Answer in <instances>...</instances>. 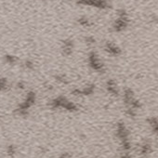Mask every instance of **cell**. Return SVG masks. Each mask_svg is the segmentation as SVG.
I'll use <instances>...</instances> for the list:
<instances>
[{"instance_id": "277c9868", "label": "cell", "mask_w": 158, "mask_h": 158, "mask_svg": "<svg viewBox=\"0 0 158 158\" xmlns=\"http://www.w3.org/2000/svg\"><path fill=\"white\" fill-rule=\"evenodd\" d=\"M35 93L30 91L26 95V98L23 100V102H22L16 109V113L19 116H27L29 109L35 104Z\"/></svg>"}, {"instance_id": "9c48e42d", "label": "cell", "mask_w": 158, "mask_h": 158, "mask_svg": "<svg viewBox=\"0 0 158 158\" xmlns=\"http://www.w3.org/2000/svg\"><path fill=\"white\" fill-rule=\"evenodd\" d=\"M104 50L112 56H119L121 54L120 47L112 42H106V44L104 45Z\"/></svg>"}, {"instance_id": "44dd1931", "label": "cell", "mask_w": 158, "mask_h": 158, "mask_svg": "<svg viewBox=\"0 0 158 158\" xmlns=\"http://www.w3.org/2000/svg\"><path fill=\"white\" fill-rule=\"evenodd\" d=\"M120 158H131V155L129 154V152H123Z\"/></svg>"}, {"instance_id": "30bf717a", "label": "cell", "mask_w": 158, "mask_h": 158, "mask_svg": "<svg viewBox=\"0 0 158 158\" xmlns=\"http://www.w3.org/2000/svg\"><path fill=\"white\" fill-rule=\"evenodd\" d=\"M105 88H106V90L107 92L113 96V97H117L119 95V90H118V88H117V85L116 83L114 82V80L113 79H109L107 82H106V85H105Z\"/></svg>"}, {"instance_id": "4fadbf2b", "label": "cell", "mask_w": 158, "mask_h": 158, "mask_svg": "<svg viewBox=\"0 0 158 158\" xmlns=\"http://www.w3.org/2000/svg\"><path fill=\"white\" fill-rule=\"evenodd\" d=\"M148 124L152 129V131L154 132L155 135L158 136V118L156 117H150L148 118Z\"/></svg>"}, {"instance_id": "7c38bea8", "label": "cell", "mask_w": 158, "mask_h": 158, "mask_svg": "<svg viewBox=\"0 0 158 158\" xmlns=\"http://www.w3.org/2000/svg\"><path fill=\"white\" fill-rule=\"evenodd\" d=\"M152 144L151 142L149 141H145L143 142L142 144L140 146V155H142V156H145V155H148L152 152Z\"/></svg>"}, {"instance_id": "603a6c76", "label": "cell", "mask_w": 158, "mask_h": 158, "mask_svg": "<svg viewBox=\"0 0 158 158\" xmlns=\"http://www.w3.org/2000/svg\"><path fill=\"white\" fill-rule=\"evenodd\" d=\"M82 158H90V157H82Z\"/></svg>"}, {"instance_id": "6da1fadb", "label": "cell", "mask_w": 158, "mask_h": 158, "mask_svg": "<svg viewBox=\"0 0 158 158\" xmlns=\"http://www.w3.org/2000/svg\"><path fill=\"white\" fill-rule=\"evenodd\" d=\"M123 100L127 106V114L129 117L134 118L137 116V111L141 108V102L136 99L135 94L131 88H126L124 90Z\"/></svg>"}, {"instance_id": "8992f818", "label": "cell", "mask_w": 158, "mask_h": 158, "mask_svg": "<svg viewBox=\"0 0 158 158\" xmlns=\"http://www.w3.org/2000/svg\"><path fill=\"white\" fill-rule=\"evenodd\" d=\"M128 24L127 14L125 10H120L118 14V18L114 22L113 25V29L116 32H122L126 29Z\"/></svg>"}, {"instance_id": "e0dca14e", "label": "cell", "mask_w": 158, "mask_h": 158, "mask_svg": "<svg viewBox=\"0 0 158 158\" xmlns=\"http://www.w3.org/2000/svg\"><path fill=\"white\" fill-rule=\"evenodd\" d=\"M56 80L58 81L61 84H67L68 83V79L66 78V76H64L63 74H59L56 76Z\"/></svg>"}, {"instance_id": "7402d4cb", "label": "cell", "mask_w": 158, "mask_h": 158, "mask_svg": "<svg viewBox=\"0 0 158 158\" xmlns=\"http://www.w3.org/2000/svg\"><path fill=\"white\" fill-rule=\"evenodd\" d=\"M59 158H72V157H71L70 154H68V152H63V154H61L60 155Z\"/></svg>"}, {"instance_id": "ba28073f", "label": "cell", "mask_w": 158, "mask_h": 158, "mask_svg": "<svg viewBox=\"0 0 158 158\" xmlns=\"http://www.w3.org/2000/svg\"><path fill=\"white\" fill-rule=\"evenodd\" d=\"M96 86L94 84H88L82 88H74L72 90V94L74 96H89L95 92Z\"/></svg>"}, {"instance_id": "ac0fdd59", "label": "cell", "mask_w": 158, "mask_h": 158, "mask_svg": "<svg viewBox=\"0 0 158 158\" xmlns=\"http://www.w3.org/2000/svg\"><path fill=\"white\" fill-rule=\"evenodd\" d=\"M8 81L7 79L5 78H1L0 79V91H2V90L6 89L8 88Z\"/></svg>"}, {"instance_id": "ffe728a7", "label": "cell", "mask_w": 158, "mask_h": 158, "mask_svg": "<svg viewBox=\"0 0 158 158\" xmlns=\"http://www.w3.org/2000/svg\"><path fill=\"white\" fill-rule=\"evenodd\" d=\"M25 67L29 70H33V63L30 61H25Z\"/></svg>"}, {"instance_id": "52a82bcc", "label": "cell", "mask_w": 158, "mask_h": 158, "mask_svg": "<svg viewBox=\"0 0 158 158\" xmlns=\"http://www.w3.org/2000/svg\"><path fill=\"white\" fill-rule=\"evenodd\" d=\"M77 4L82 5V6L94 7L102 9L109 8V4L107 2V0H77Z\"/></svg>"}, {"instance_id": "5b68a950", "label": "cell", "mask_w": 158, "mask_h": 158, "mask_svg": "<svg viewBox=\"0 0 158 158\" xmlns=\"http://www.w3.org/2000/svg\"><path fill=\"white\" fill-rule=\"evenodd\" d=\"M88 63L89 67L92 70H94L96 73L103 74L105 72V67L104 64L102 63V61L100 60L98 54L94 51H91L88 53Z\"/></svg>"}, {"instance_id": "3957f363", "label": "cell", "mask_w": 158, "mask_h": 158, "mask_svg": "<svg viewBox=\"0 0 158 158\" xmlns=\"http://www.w3.org/2000/svg\"><path fill=\"white\" fill-rule=\"evenodd\" d=\"M116 136L121 141V146L123 152H129L131 149V144L129 141V132L126 125L123 122H119L116 125Z\"/></svg>"}, {"instance_id": "2e32d148", "label": "cell", "mask_w": 158, "mask_h": 158, "mask_svg": "<svg viewBox=\"0 0 158 158\" xmlns=\"http://www.w3.org/2000/svg\"><path fill=\"white\" fill-rule=\"evenodd\" d=\"M5 61H6V63H8L9 64H13L17 61V58L15 56H12V55H6L5 56Z\"/></svg>"}, {"instance_id": "8fae6325", "label": "cell", "mask_w": 158, "mask_h": 158, "mask_svg": "<svg viewBox=\"0 0 158 158\" xmlns=\"http://www.w3.org/2000/svg\"><path fill=\"white\" fill-rule=\"evenodd\" d=\"M73 49H74V43L71 39H66L63 43V52L66 56H70L73 53Z\"/></svg>"}, {"instance_id": "9a60e30c", "label": "cell", "mask_w": 158, "mask_h": 158, "mask_svg": "<svg viewBox=\"0 0 158 158\" xmlns=\"http://www.w3.org/2000/svg\"><path fill=\"white\" fill-rule=\"evenodd\" d=\"M16 146L15 145H13V144H10V145H8V148H7V154L8 155H10V156H13L14 155L16 154Z\"/></svg>"}, {"instance_id": "d6986e66", "label": "cell", "mask_w": 158, "mask_h": 158, "mask_svg": "<svg viewBox=\"0 0 158 158\" xmlns=\"http://www.w3.org/2000/svg\"><path fill=\"white\" fill-rule=\"evenodd\" d=\"M86 43L87 44H88V45H92V44H94L95 43V39L92 37V36H88V37H86Z\"/></svg>"}, {"instance_id": "7a4b0ae2", "label": "cell", "mask_w": 158, "mask_h": 158, "mask_svg": "<svg viewBox=\"0 0 158 158\" xmlns=\"http://www.w3.org/2000/svg\"><path fill=\"white\" fill-rule=\"evenodd\" d=\"M50 107L52 109H63L67 112L74 113L78 111V106L74 102H71L64 96H58L50 102Z\"/></svg>"}, {"instance_id": "5bb4252c", "label": "cell", "mask_w": 158, "mask_h": 158, "mask_svg": "<svg viewBox=\"0 0 158 158\" xmlns=\"http://www.w3.org/2000/svg\"><path fill=\"white\" fill-rule=\"evenodd\" d=\"M78 23H79L81 26H84V27H88V26L90 25L89 20L86 18V17H82V18L78 19Z\"/></svg>"}]
</instances>
